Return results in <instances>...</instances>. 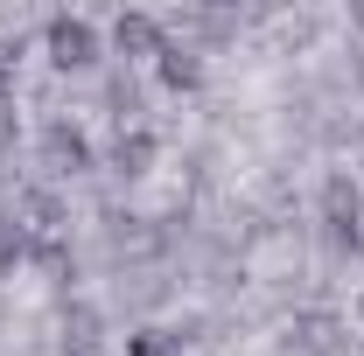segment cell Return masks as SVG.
Here are the masks:
<instances>
[{"label":"cell","instance_id":"obj_4","mask_svg":"<svg viewBox=\"0 0 364 356\" xmlns=\"http://www.w3.org/2000/svg\"><path fill=\"white\" fill-rule=\"evenodd\" d=\"M43 147H49V168H56V175H85V168H91V140L77 133L70 119H56Z\"/></svg>","mask_w":364,"mask_h":356},{"label":"cell","instance_id":"obj_5","mask_svg":"<svg viewBox=\"0 0 364 356\" xmlns=\"http://www.w3.org/2000/svg\"><path fill=\"white\" fill-rule=\"evenodd\" d=\"M127 356H182V335H168V328H134L127 335Z\"/></svg>","mask_w":364,"mask_h":356},{"label":"cell","instance_id":"obj_3","mask_svg":"<svg viewBox=\"0 0 364 356\" xmlns=\"http://www.w3.org/2000/svg\"><path fill=\"white\" fill-rule=\"evenodd\" d=\"M161 43H168V28L154 14H119L112 21V49L119 56H161Z\"/></svg>","mask_w":364,"mask_h":356},{"label":"cell","instance_id":"obj_2","mask_svg":"<svg viewBox=\"0 0 364 356\" xmlns=\"http://www.w3.org/2000/svg\"><path fill=\"white\" fill-rule=\"evenodd\" d=\"M154 77H161L168 91H203V49H196V43H161Z\"/></svg>","mask_w":364,"mask_h":356},{"label":"cell","instance_id":"obj_1","mask_svg":"<svg viewBox=\"0 0 364 356\" xmlns=\"http://www.w3.org/2000/svg\"><path fill=\"white\" fill-rule=\"evenodd\" d=\"M43 49L56 70H91L98 63V28H91L85 14H49L43 21Z\"/></svg>","mask_w":364,"mask_h":356}]
</instances>
